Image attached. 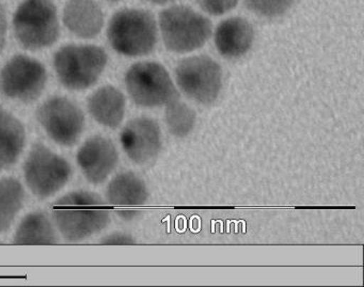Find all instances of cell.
I'll return each mask as SVG.
<instances>
[{"label": "cell", "mask_w": 364, "mask_h": 287, "mask_svg": "<svg viewBox=\"0 0 364 287\" xmlns=\"http://www.w3.org/2000/svg\"><path fill=\"white\" fill-rule=\"evenodd\" d=\"M53 218L63 239L80 242L106 229L110 212L101 195L77 190L55 202Z\"/></svg>", "instance_id": "cell-1"}, {"label": "cell", "mask_w": 364, "mask_h": 287, "mask_svg": "<svg viewBox=\"0 0 364 287\" xmlns=\"http://www.w3.org/2000/svg\"><path fill=\"white\" fill-rule=\"evenodd\" d=\"M159 26L152 13L124 8L110 18L107 38L114 52L125 57L148 56L156 48Z\"/></svg>", "instance_id": "cell-2"}, {"label": "cell", "mask_w": 364, "mask_h": 287, "mask_svg": "<svg viewBox=\"0 0 364 287\" xmlns=\"http://www.w3.org/2000/svg\"><path fill=\"white\" fill-rule=\"evenodd\" d=\"M159 31L169 52L188 54L203 48L212 37V22L189 6L173 5L159 14Z\"/></svg>", "instance_id": "cell-3"}, {"label": "cell", "mask_w": 364, "mask_h": 287, "mask_svg": "<svg viewBox=\"0 0 364 287\" xmlns=\"http://www.w3.org/2000/svg\"><path fill=\"white\" fill-rule=\"evenodd\" d=\"M107 63L105 50L92 44H67L54 56L59 82L73 91L86 90L97 84Z\"/></svg>", "instance_id": "cell-4"}, {"label": "cell", "mask_w": 364, "mask_h": 287, "mask_svg": "<svg viewBox=\"0 0 364 287\" xmlns=\"http://www.w3.org/2000/svg\"><path fill=\"white\" fill-rule=\"evenodd\" d=\"M14 36L28 50H40L56 43L60 35L58 11L52 0H24L14 12Z\"/></svg>", "instance_id": "cell-5"}, {"label": "cell", "mask_w": 364, "mask_h": 287, "mask_svg": "<svg viewBox=\"0 0 364 287\" xmlns=\"http://www.w3.org/2000/svg\"><path fill=\"white\" fill-rule=\"evenodd\" d=\"M125 87L132 101L138 107H165L180 93L166 67L156 61L135 63L125 74Z\"/></svg>", "instance_id": "cell-6"}, {"label": "cell", "mask_w": 364, "mask_h": 287, "mask_svg": "<svg viewBox=\"0 0 364 287\" xmlns=\"http://www.w3.org/2000/svg\"><path fill=\"white\" fill-rule=\"evenodd\" d=\"M174 76L178 89L201 105H212L223 90V67L206 55L182 59L174 69Z\"/></svg>", "instance_id": "cell-7"}, {"label": "cell", "mask_w": 364, "mask_h": 287, "mask_svg": "<svg viewBox=\"0 0 364 287\" xmlns=\"http://www.w3.org/2000/svg\"><path fill=\"white\" fill-rule=\"evenodd\" d=\"M23 171L29 190L40 200L48 199L59 193L72 175V167L67 159L42 144L33 146Z\"/></svg>", "instance_id": "cell-8"}, {"label": "cell", "mask_w": 364, "mask_h": 287, "mask_svg": "<svg viewBox=\"0 0 364 287\" xmlns=\"http://www.w3.org/2000/svg\"><path fill=\"white\" fill-rule=\"evenodd\" d=\"M48 84V71L37 59L26 55L12 57L0 71V92L8 99L33 103Z\"/></svg>", "instance_id": "cell-9"}, {"label": "cell", "mask_w": 364, "mask_h": 287, "mask_svg": "<svg viewBox=\"0 0 364 287\" xmlns=\"http://www.w3.org/2000/svg\"><path fill=\"white\" fill-rule=\"evenodd\" d=\"M36 117L48 137L59 146H74L84 131V112L65 97L46 99L38 108Z\"/></svg>", "instance_id": "cell-10"}, {"label": "cell", "mask_w": 364, "mask_h": 287, "mask_svg": "<svg viewBox=\"0 0 364 287\" xmlns=\"http://www.w3.org/2000/svg\"><path fill=\"white\" fill-rule=\"evenodd\" d=\"M120 142L125 154L134 163L148 165L159 157L163 148V133L154 119L138 117L123 127Z\"/></svg>", "instance_id": "cell-11"}, {"label": "cell", "mask_w": 364, "mask_h": 287, "mask_svg": "<svg viewBox=\"0 0 364 287\" xmlns=\"http://www.w3.org/2000/svg\"><path fill=\"white\" fill-rule=\"evenodd\" d=\"M76 161L90 184L105 182L119 163V153L114 142L103 136H92L80 146Z\"/></svg>", "instance_id": "cell-12"}, {"label": "cell", "mask_w": 364, "mask_h": 287, "mask_svg": "<svg viewBox=\"0 0 364 287\" xmlns=\"http://www.w3.org/2000/svg\"><path fill=\"white\" fill-rule=\"evenodd\" d=\"M252 24L242 16H232L221 21L214 31L217 52L225 59H238L248 54L255 43Z\"/></svg>", "instance_id": "cell-13"}, {"label": "cell", "mask_w": 364, "mask_h": 287, "mask_svg": "<svg viewBox=\"0 0 364 287\" xmlns=\"http://www.w3.org/2000/svg\"><path fill=\"white\" fill-rule=\"evenodd\" d=\"M63 21L70 33L80 39H93L101 33L104 14L95 0H69Z\"/></svg>", "instance_id": "cell-14"}, {"label": "cell", "mask_w": 364, "mask_h": 287, "mask_svg": "<svg viewBox=\"0 0 364 287\" xmlns=\"http://www.w3.org/2000/svg\"><path fill=\"white\" fill-rule=\"evenodd\" d=\"M90 116L99 124L108 129H118L124 120L127 99L114 86H104L95 90L87 101Z\"/></svg>", "instance_id": "cell-15"}, {"label": "cell", "mask_w": 364, "mask_h": 287, "mask_svg": "<svg viewBox=\"0 0 364 287\" xmlns=\"http://www.w3.org/2000/svg\"><path fill=\"white\" fill-rule=\"evenodd\" d=\"M26 131L11 112L0 106V170L16 165L24 151Z\"/></svg>", "instance_id": "cell-16"}, {"label": "cell", "mask_w": 364, "mask_h": 287, "mask_svg": "<svg viewBox=\"0 0 364 287\" xmlns=\"http://www.w3.org/2000/svg\"><path fill=\"white\" fill-rule=\"evenodd\" d=\"M149 197L146 183L133 172H122L114 176L106 190V200L114 206L144 205Z\"/></svg>", "instance_id": "cell-17"}, {"label": "cell", "mask_w": 364, "mask_h": 287, "mask_svg": "<svg viewBox=\"0 0 364 287\" xmlns=\"http://www.w3.org/2000/svg\"><path fill=\"white\" fill-rule=\"evenodd\" d=\"M59 238L52 221L44 212H33L27 215L14 234L16 244H55Z\"/></svg>", "instance_id": "cell-18"}, {"label": "cell", "mask_w": 364, "mask_h": 287, "mask_svg": "<svg viewBox=\"0 0 364 287\" xmlns=\"http://www.w3.org/2000/svg\"><path fill=\"white\" fill-rule=\"evenodd\" d=\"M24 201L25 189L20 180L0 178V234L9 231Z\"/></svg>", "instance_id": "cell-19"}, {"label": "cell", "mask_w": 364, "mask_h": 287, "mask_svg": "<svg viewBox=\"0 0 364 287\" xmlns=\"http://www.w3.org/2000/svg\"><path fill=\"white\" fill-rule=\"evenodd\" d=\"M166 127L172 136L185 138L195 129L197 124V114L180 99H174L165 106Z\"/></svg>", "instance_id": "cell-20"}, {"label": "cell", "mask_w": 364, "mask_h": 287, "mask_svg": "<svg viewBox=\"0 0 364 287\" xmlns=\"http://www.w3.org/2000/svg\"><path fill=\"white\" fill-rule=\"evenodd\" d=\"M295 0H245L247 9L259 18H282L293 7Z\"/></svg>", "instance_id": "cell-21"}, {"label": "cell", "mask_w": 364, "mask_h": 287, "mask_svg": "<svg viewBox=\"0 0 364 287\" xmlns=\"http://www.w3.org/2000/svg\"><path fill=\"white\" fill-rule=\"evenodd\" d=\"M202 11L213 16H225L237 7L240 0H196Z\"/></svg>", "instance_id": "cell-22"}, {"label": "cell", "mask_w": 364, "mask_h": 287, "mask_svg": "<svg viewBox=\"0 0 364 287\" xmlns=\"http://www.w3.org/2000/svg\"><path fill=\"white\" fill-rule=\"evenodd\" d=\"M100 244H107V246H129V244H135L136 239L129 234L116 232L101 238Z\"/></svg>", "instance_id": "cell-23"}, {"label": "cell", "mask_w": 364, "mask_h": 287, "mask_svg": "<svg viewBox=\"0 0 364 287\" xmlns=\"http://www.w3.org/2000/svg\"><path fill=\"white\" fill-rule=\"evenodd\" d=\"M8 18L5 7L0 4V53L3 52L7 43Z\"/></svg>", "instance_id": "cell-24"}, {"label": "cell", "mask_w": 364, "mask_h": 287, "mask_svg": "<svg viewBox=\"0 0 364 287\" xmlns=\"http://www.w3.org/2000/svg\"><path fill=\"white\" fill-rule=\"evenodd\" d=\"M118 216L122 219L123 221H127V222H132V221L136 220V219L139 218L141 212L139 210H121L117 212Z\"/></svg>", "instance_id": "cell-25"}, {"label": "cell", "mask_w": 364, "mask_h": 287, "mask_svg": "<svg viewBox=\"0 0 364 287\" xmlns=\"http://www.w3.org/2000/svg\"><path fill=\"white\" fill-rule=\"evenodd\" d=\"M149 3L152 4V5L156 6H165L170 5V4L176 3L178 0H148Z\"/></svg>", "instance_id": "cell-26"}, {"label": "cell", "mask_w": 364, "mask_h": 287, "mask_svg": "<svg viewBox=\"0 0 364 287\" xmlns=\"http://www.w3.org/2000/svg\"><path fill=\"white\" fill-rule=\"evenodd\" d=\"M107 1H110V3H118V1H121V0H107Z\"/></svg>", "instance_id": "cell-27"}, {"label": "cell", "mask_w": 364, "mask_h": 287, "mask_svg": "<svg viewBox=\"0 0 364 287\" xmlns=\"http://www.w3.org/2000/svg\"><path fill=\"white\" fill-rule=\"evenodd\" d=\"M0 244H1V242H0Z\"/></svg>", "instance_id": "cell-28"}]
</instances>
